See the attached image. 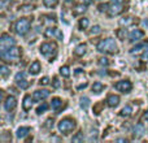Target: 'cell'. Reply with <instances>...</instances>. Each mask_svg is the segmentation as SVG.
Returning <instances> with one entry per match:
<instances>
[{"label": "cell", "instance_id": "30bf717a", "mask_svg": "<svg viewBox=\"0 0 148 143\" xmlns=\"http://www.w3.org/2000/svg\"><path fill=\"white\" fill-rule=\"evenodd\" d=\"M48 96H49L48 90H36V91L33 94V98H34L35 102H42V100H44Z\"/></svg>", "mask_w": 148, "mask_h": 143}, {"label": "cell", "instance_id": "9a60e30c", "mask_svg": "<svg viewBox=\"0 0 148 143\" xmlns=\"http://www.w3.org/2000/svg\"><path fill=\"white\" fill-rule=\"evenodd\" d=\"M39 72H40V63L39 61H34L33 64L29 67V73H30L31 76H36Z\"/></svg>", "mask_w": 148, "mask_h": 143}, {"label": "cell", "instance_id": "f546056e", "mask_svg": "<svg viewBox=\"0 0 148 143\" xmlns=\"http://www.w3.org/2000/svg\"><path fill=\"white\" fill-rule=\"evenodd\" d=\"M0 73H1L3 77H7L8 73H9V69H8L5 65H1V67H0Z\"/></svg>", "mask_w": 148, "mask_h": 143}, {"label": "cell", "instance_id": "ab89813d", "mask_svg": "<svg viewBox=\"0 0 148 143\" xmlns=\"http://www.w3.org/2000/svg\"><path fill=\"white\" fill-rule=\"evenodd\" d=\"M87 86V83H83V85H81V86H78V90H81V89H84V87Z\"/></svg>", "mask_w": 148, "mask_h": 143}, {"label": "cell", "instance_id": "cb8c5ba5", "mask_svg": "<svg viewBox=\"0 0 148 143\" xmlns=\"http://www.w3.org/2000/svg\"><path fill=\"white\" fill-rule=\"evenodd\" d=\"M44 5H46L47 8H53L57 5V3H59V0H43Z\"/></svg>", "mask_w": 148, "mask_h": 143}, {"label": "cell", "instance_id": "e575fe53", "mask_svg": "<svg viewBox=\"0 0 148 143\" xmlns=\"http://www.w3.org/2000/svg\"><path fill=\"white\" fill-rule=\"evenodd\" d=\"M99 64L107 67V65H109V60H108L107 57H100V59H99Z\"/></svg>", "mask_w": 148, "mask_h": 143}, {"label": "cell", "instance_id": "d6a6232c", "mask_svg": "<svg viewBox=\"0 0 148 143\" xmlns=\"http://www.w3.org/2000/svg\"><path fill=\"white\" fill-rule=\"evenodd\" d=\"M142 60H143V61H147L148 60V44L144 46V52H143V55H142Z\"/></svg>", "mask_w": 148, "mask_h": 143}, {"label": "cell", "instance_id": "f1b7e54d", "mask_svg": "<svg viewBox=\"0 0 148 143\" xmlns=\"http://www.w3.org/2000/svg\"><path fill=\"white\" fill-rule=\"evenodd\" d=\"M90 33H91V35H97V34H100L101 33V29H100V26H94V28L91 29V31H90Z\"/></svg>", "mask_w": 148, "mask_h": 143}, {"label": "cell", "instance_id": "d590c367", "mask_svg": "<svg viewBox=\"0 0 148 143\" xmlns=\"http://www.w3.org/2000/svg\"><path fill=\"white\" fill-rule=\"evenodd\" d=\"M143 47H144V44L143 43H140V44H138V46H136V47H134V48L133 50H131V54H134V52H138V51H140V48H143Z\"/></svg>", "mask_w": 148, "mask_h": 143}, {"label": "cell", "instance_id": "52a82bcc", "mask_svg": "<svg viewBox=\"0 0 148 143\" xmlns=\"http://www.w3.org/2000/svg\"><path fill=\"white\" fill-rule=\"evenodd\" d=\"M14 44H16V41L12 38V36L8 35V34H3L1 39H0V51L9 48V47L14 46Z\"/></svg>", "mask_w": 148, "mask_h": 143}, {"label": "cell", "instance_id": "60d3db41", "mask_svg": "<svg viewBox=\"0 0 148 143\" xmlns=\"http://www.w3.org/2000/svg\"><path fill=\"white\" fill-rule=\"evenodd\" d=\"M53 81H55V87H57L59 86V81H57V78H55Z\"/></svg>", "mask_w": 148, "mask_h": 143}, {"label": "cell", "instance_id": "7bdbcfd3", "mask_svg": "<svg viewBox=\"0 0 148 143\" xmlns=\"http://www.w3.org/2000/svg\"><path fill=\"white\" fill-rule=\"evenodd\" d=\"M143 25H144V26H148V21H144V22H143Z\"/></svg>", "mask_w": 148, "mask_h": 143}, {"label": "cell", "instance_id": "277c9868", "mask_svg": "<svg viewBox=\"0 0 148 143\" xmlns=\"http://www.w3.org/2000/svg\"><path fill=\"white\" fill-rule=\"evenodd\" d=\"M57 52V46L53 42H47V43H43L40 46V54L46 57H49V61H53L52 57L56 56Z\"/></svg>", "mask_w": 148, "mask_h": 143}, {"label": "cell", "instance_id": "d6986e66", "mask_svg": "<svg viewBox=\"0 0 148 143\" xmlns=\"http://www.w3.org/2000/svg\"><path fill=\"white\" fill-rule=\"evenodd\" d=\"M86 50H87L86 44H79V46L75 47V50H74V54H75L77 56H83V55L86 54Z\"/></svg>", "mask_w": 148, "mask_h": 143}, {"label": "cell", "instance_id": "8992f818", "mask_svg": "<svg viewBox=\"0 0 148 143\" xmlns=\"http://www.w3.org/2000/svg\"><path fill=\"white\" fill-rule=\"evenodd\" d=\"M123 10V4L121 0H112V3L109 4V8H108V13L109 16H117L120 14Z\"/></svg>", "mask_w": 148, "mask_h": 143}, {"label": "cell", "instance_id": "ba28073f", "mask_svg": "<svg viewBox=\"0 0 148 143\" xmlns=\"http://www.w3.org/2000/svg\"><path fill=\"white\" fill-rule=\"evenodd\" d=\"M114 87L121 92H130L133 89V85L130 81H120L114 85Z\"/></svg>", "mask_w": 148, "mask_h": 143}, {"label": "cell", "instance_id": "5bb4252c", "mask_svg": "<svg viewBox=\"0 0 148 143\" xmlns=\"http://www.w3.org/2000/svg\"><path fill=\"white\" fill-rule=\"evenodd\" d=\"M29 133H30V128H29V126H21V128L17 129L16 137L20 138V139H22V138H25V137H27Z\"/></svg>", "mask_w": 148, "mask_h": 143}, {"label": "cell", "instance_id": "4fadbf2b", "mask_svg": "<svg viewBox=\"0 0 148 143\" xmlns=\"http://www.w3.org/2000/svg\"><path fill=\"white\" fill-rule=\"evenodd\" d=\"M107 104L109 105L110 108H114L120 104V96L118 95H109L107 99Z\"/></svg>", "mask_w": 148, "mask_h": 143}, {"label": "cell", "instance_id": "7402d4cb", "mask_svg": "<svg viewBox=\"0 0 148 143\" xmlns=\"http://www.w3.org/2000/svg\"><path fill=\"white\" fill-rule=\"evenodd\" d=\"M86 9H87V8L84 7V5H77L75 8H73V14L79 16V14H82V13L86 12Z\"/></svg>", "mask_w": 148, "mask_h": 143}, {"label": "cell", "instance_id": "836d02e7", "mask_svg": "<svg viewBox=\"0 0 148 143\" xmlns=\"http://www.w3.org/2000/svg\"><path fill=\"white\" fill-rule=\"evenodd\" d=\"M131 22H133V18H131V17H126L125 20H121V25H125V26L130 25Z\"/></svg>", "mask_w": 148, "mask_h": 143}, {"label": "cell", "instance_id": "7a4b0ae2", "mask_svg": "<svg viewBox=\"0 0 148 143\" xmlns=\"http://www.w3.org/2000/svg\"><path fill=\"white\" fill-rule=\"evenodd\" d=\"M0 56H1V59L5 60V61H17L21 56V50L18 48V47L12 46L7 50L0 51Z\"/></svg>", "mask_w": 148, "mask_h": 143}, {"label": "cell", "instance_id": "e0dca14e", "mask_svg": "<svg viewBox=\"0 0 148 143\" xmlns=\"http://www.w3.org/2000/svg\"><path fill=\"white\" fill-rule=\"evenodd\" d=\"M133 134L135 138H140V137L144 134V126L142 125V124L135 125V128H134V130H133Z\"/></svg>", "mask_w": 148, "mask_h": 143}, {"label": "cell", "instance_id": "9c48e42d", "mask_svg": "<svg viewBox=\"0 0 148 143\" xmlns=\"http://www.w3.org/2000/svg\"><path fill=\"white\" fill-rule=\"evenodd\" d=\"M16 83H17V86L20 87V89H22V90H26L29 87V82L26 81L25 73H23V72L16 74Z\"/></svg>", "mask_w": 148, "mask_h": 143}, {"label": "cell", "instance_id": "5b68a950", "mask_svg": "<svg viewBox=\"0 0 148 143\" xmlns=\"http://www.w3.org/2000/svg\"><path fill=\"white\" fill-rule=\"evenodd\" d=\"M74 129H75V121L72 120V118H69V117L62 118V120L59 122V130H60V133L69 134L70 131L74 130Z\"/></svg>", "mask_w": 148, "mask_h": 143}, {"label": "cell", "instance_id": "4316f807", "mask_svg": "<svg viewBox=\"0 0 148 143\" xmlns=\"http://www.w3.org/2000/svg\"><path fill=\"white\" fill-rule=\"evenodd\" d=\"M47 109H48V104H47V103H43L42 105H39V107L36 108V113H38V115H42V113L46 112Z\"/></svg>", "mask_w": 148, "mask_h": 143}, {"label": "cell", "instance_id": "83f0119b", "mask_svg": "<svg viewBox=\"0 0 148 143\" xmlns=\"http://www.w3.org/2000/svg\"><path fill=\"white\" fill-rule=\"evenodd\" d=\"M88 105H90V100H88V98H81V107L83 108V109H87L88 108Z\"/></svg>", "mask_w": 148, "mask_h": 143}, {"label": "cell", "instance_id": "d4e9b609", "mask_svg": "<svg viewBox=\"0 0 148 143\" xmlns=\"http://www.w3.org/2000/svg\"><path fill=\"white\" fill-rule=\"evenodd\" d=\"M56 31H57L56 28H48L46 30V33H44V35H46L47 38H51V36H53L55 34H56Z\"/></svg>", "mask_w": 148, "mask_h": 143}, {"label": "cell", "instance_id": "3957f363", "mask_svg": "<svg viewBox=\"0 0 148 143\" xmlns=\"http://www.w3.org/2000/svg\"><path fill=\"white\" fill-rule=\"evenodd\" d=\"M31 21L29 18H20L18 21H16L13 25V30L18 34V35H25L29 30H30Z\"/></svg>", "mask_w": 148, "mask_h": 143}, {"label": "cell", "instance_id": "ffe728a7", "mask_svg": "<svg viewBox=\"0 0 148 143\" xmlns=\"http://www.w3.org/2000/svg\"><path fill=\"white\" fill-rule=\"evenodd\" d=\"M131 113H133V108H131L130 105H125V107L121 109L120 116H122V117H129V116H131Z\"/></svg>", "mask_w": 148, "mask_h": 143}, {"label": "cell", "instance_id": "ee69618b", "mask_svg": "<svg viewBox=\"0 0 148 143\" xmlns=\"http://www.w3.org/2000/svg\"><path fill=\"white\" fill-rule=\"evenodd\" d=\"M66 1H70V0H66Z\"/></svg>", "mask_w": 148, "mask_h": 143}, {"label": "cell", "instance_id": "8d00e7d4", "mask_svg": "<svg viewBox=\"0 0 148 143\" xmlns=\"http://www.w3.org/2000/svg\"><path fill=\"white\" fill-rule=\"evenodd\" d=\"M39 83L43 85V86H46V85H48V83H49V78H48V77H43V78H42L40 81H39Z\"/></svg>", "mask_w": 148, "mask_h": 143}, {"label": "cell", "instance_id": "44dd1931", "mask_svg": "<svg viewBox=\"0 0 148 143\" xmlns=\"http://www.w3.org/2000/svg\"><path fill=\"white\" fill-rule=\"evenodd\" d=\"M61 105H62V100L60 99V98H53V99H52V103H51L52 109L57 111L60 107H61Z\"/></svg>", "mask_w": 148, "mask_h": 143}, {"label": "cell", "instance_id": "4dcf8cb0", "mask_svg": "<svg viewBox=\"0 0 148 143\" xmlns=\"http://www.w3.org/2000/svg\"><path fill=\"white\" fill-rule=\"evenodd\" d=\"M125 35H126V30H125V29H121V30L117 31V36L121 39V41H123V39H125Z\"/></svg>", "mask_w": 148, "mask_h": 143}, {"label": "cell", "instance_id": "f35d334b", "mask_svg": "<svg viewBox=\"0 0 148 143\" xmlns=\"http://www.w3.org/2000/svg\"><path fill=\"white\" fill-rule=\"evenodd\" d=\"M143 120H147V121H148V109H147V112L144 113V116H143Z\"/></svg>", "mask_w": 148, "mask_h": 143}, {"label": "cell", "instance_id": "7c38bea8", "mask_svg": "<svg viewBox=\"0 0 148 143\" xmlns=\"http://www.w3.org/2000/svg\"><path fill=\"white\" fill-rule=\"evenodd\" d=\"M144 36V33L142 30H139V29H135V30H133L130 34H129V39H130V42H138L139 39H142Z\"/></svg>", "mask_w": 148, "mask_h": 143}, {"label": "cell", "instance_id": "6da1fadb", "mask_svg": "<svg viewBox=\"0 0 148 143\" xmlns=\"http://www.w3.org/2000/svg\"><path fill=\"white\" fill-rule=\"evenodd\" d=\"M97 51L103 54H116L117 52V44L113 38L103 39L97 43Z\"/></svg>", "mask_w": 148, "mask_h": 143}, {"label": "cell", "instance_id": "8fae6325", "mask_svg": "<svg viewBox=\"0 0 148 143\" xmlns=\"http://www.w3.org/2000/svg\"><path fill=\"white\" fill-rule=\"evenodd\" d=\"M16 107H17V100H16V98L14 96H8L4 102V108L8 111V112H10V111H13Z\"/></svg>", "mask_w": 148, "mask_h": 143}, {"label": "cell", "instance_id": "74e56055", "mask_svg": "<svg viewBox=\"0 0 148 143\" xmlns=\"http://www.w3.org/2000/svg\"><path fill=\"white\" fill-rule=\"evenodd\" d=\"M108 8H109V4H100V5H99V10H100V12L108 10Z\"/></svg>", "mask_w": 148, "mask_h": 143}, {"label": "cell", "instance_id": "2e32d148", "mask_svg": "<svg viewBox=\"0 0 148 143\" xmlns=\"http://www.w3.org/2000/svg\"><path fill=\"white\" fill-rule=\"evenodd\" d=\"M34 99V98H33ZM33 99H31L30 95H26L25 99H23V103H22V107H23V111H30L31 109V105H33Z\"/></svg>", "mask_w": 148, "mask_h": 143}, {"label": "cell", "instance_id": "ac0fdd59", "mask_svg": "<svg viewBox=\"0 0 148 143\" xmlns=\"http://www.w3.org/2000/svg\"><path fill=\"white\" fill-rule=\"evenodd\" d=\"M104 89H105V86L101 82H95L92 85V92H95V94H100L101 91H104Z\"/></svg>", "mask_w": 148, "mask_h": 143}, {"label": "cell", "instance_id": "603a6c76", "mask_svg": "<svg viewBox=\"0 0 148 143\" xmlns=\"http://www.w3.org/2000/svg\"><path fill=\"white\" fill-rule=\"evenodd\" d=\"M60 74H61L62 77H65V78H68V77L70 76L69 67H61V68H60Z\"/></svg>", "mask_w": 148, "mask_h": 143}, {"label": "cell", "instance_id": "b9f144b4", "mask_svg": "<svg viewBox=\"0 0 148 143\" xmlns=\"http://www.w3.org/2000/svg\"><path fill=\"white\" fill-rule=\"evenodd\" d=\"M117 141H118V142H126V139H123V138H118Z\"/></svg>", "mask_w": 148, "mask_h": 143}, {"label": "cell", "instance_id": "484cf974", "mask_svg": "<svg viewBox=\"0 0 148 143\" xmlns=\"http://www.w3.org/2000/svg\"><path fill=\"white\" fill-rule=\"evenodd\" d=\"M87 26H88V18H81L79 20V29L84 30V29H87Z\"/></svg>", "mask_w": 148, "mask_h": 143}, {"label": "cell", "instance_id": "1f68e13d", "mask_svg": "<svg viewBox=\"0 0 148 143\" xmlns=\"http://www.w3.org/2000/svg\"><path fill=\"white\" fill-rule=\"evenodd\" d=\"M73 142H82L83 141V133H78L75 137H73Z\"/></svg>", "mask_w": 148, "mask_h": 143}]
</instances>
